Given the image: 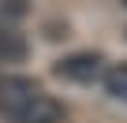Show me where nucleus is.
<instances>
[{
  "instance_id": "obj_1",
  "label": "nucleus",
  "mask_w": 127,
  "mask_h": 123,
  "mask_svg": "<svg viewBox=\"0 0 127 123\" xmlns=\"http://www.w3.org/2000/svg\"><path fill=\"white\" fill-rule=\"evenodd\" d=\"M41 93V86L26 75H0V116H15L19 108H26L34 97Z\"/></svg>"
},
{
  "instance_id": "obj_2",
  "label": "nucleus",
  "mask_w": 127,
  "mask_h": 123,
  "mask_svg": "<svg viewBox=\"0 0 127 123\" xmlns=\"http://www.w3.org/2000/svg\"><path fill=\"white\" fill-rule=\"evenodd\" d=\"M101 71H105L101 52H75V56H64L60 64H56V75H60V78L79 82V86L101 82Z\"/></svg>"
},
{
  "instance_id": "obj_3",
  "label": "nucleus",
  "mask_w": 127,
  "mask_h": 123,
  "mask_svg": "<svg viewBox=\"0 0 127 123\" xmlns=\"http://www.w3.org/2000/svg\"><path fill=\"white\" fill-rule=\"evenodd\" d=\"M67 119V108H64L56 97H49L45 90L26 104V108H19L15 116H11V123H64Z\"/></svg>"
},
{
  "instance_id": "obj_4",
  "label": "nucleus",
  "mask_w": 127,
  "mask_h": 123,
  "mask_svg": "<svg viewBox=\"0 0 127 123\" xmlns=\"http://www.w3.org/2000/svg\"><path fill=\"white\" fill-rule=\"evenodd\" d=\"M26 56H30L26 37L15 26H0V64H23Z\"/></svg>"
},
{
  "instance_id": "obj_5",
  "label": "nucleus",
  "mask_w": 127,
  "mask_h": 123,
  "mask_svg": "<svg viewBox=\"0 0 127 123\" xmlns=\"http://www.w3.org/2000/svg\"><path fill=\"white\" fill-rule=\"evenodd\" d=\"M101 86L112 101H127V64H108L101 71Z\"/></svg>"
},
{
  "instance_id": "obj_6",
  "label": "nucleus",
  "mask_w": 127,
  "mask_h": 123,
  "mask_svg": "<svg viewBox=\"0 0 127 123\" xmlns=\"http://www.w3.org/2000/svg\"><path fill=\"white\" fill-rule=\"evenodd\" d=\"M26 15H30L26 0H0V26H19Z\"/></svg>"
},
{
  "instance_id": "obj_7",
  "label": "nucleus",
  "mask_w": 127,
  "mask_h": 123,
  "mask_svg": "<svg viewBox=\"0 0 127 123\" xmlns=\"http://www.w3.org/2000/svg\"><path fill=\"white\" fill-rule=\"evenodd\" d=\"M120 4H127V0H120Z\"/></svg>"
}]
</instances>
